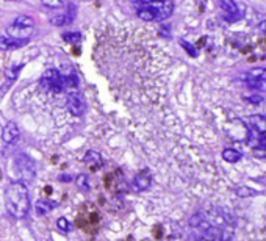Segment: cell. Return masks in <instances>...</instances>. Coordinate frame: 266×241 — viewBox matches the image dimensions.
<instances>
[{"label":"cell","mask_w":266,"mask_h":241,"mask_svg":"<svg viewBox=\"0 0 266 241\" xmlns=\"http://www.w3.org/2000/svg\"><path fill=\"white\" fill-rule=\"evenodd\" d=\"M77 14V7L74 4H69L66 7V11L61 13V14H55V16H52L50 17V22L53 25H57V27H61V25H66V24H70L74 21V17Z\"/></svg>","instance_id":"8992f818"},{"label":"cell","mask_w":266,"mask_h":241,"mask_svg":"<svg viewBox=\"0 0 266 241\" xmlns=\"http://www.w3.org/2000/svg\"><path fill=\"white\" fill-rule=\"evenodd\" d=\"M40 86L44 91L60 94V92L64 91V80H63L61 72H58L57 69H47L40 79Z\"/></svg>","instance_id":"277c9868"},{"label":"cell","mask_w":266,"mask_h":241,"mask_svg":"<svg viewBox=\"0 0 266 241\" xmlns=\"http://www.w3.org/2000/svg\"><path fill=\"white\" fill-rule=\"evenodd\" d=\"M83 160H85V163H86L88 166H91V168H93L94 171L99 169V168H102V163H103L100 154L96 152V151H88Z\"/></svg>","instance_id":"8fae6325"},{"label":"cell","mask_w":266,"mask_h":241,"mask_svg":"<svg viewBox=\"0 0 266 241\" xmlns=\"http://www.w3.org/2000/svg\"><path fill=\"white\" fill-rule=\"evenodd\" d=\"M150 185V177H144L143 174L135 179V187L139 190H147Z\"/></svg>","instance_id":"9a60e30c"},{"label":"cell","mask_w":266,"mask_h":241,"mask_svg":"<svg viewBox=\"0 0 266 241\" xmlns=\"http://www.w3.org/2000/svg\"><path fill=\"white\" fill-rule=\"evenodd\" d=\"M66 107L74 116H83L86 111V104L83 97L80 96V92H70L66 94Z\"/></svg>","instance_id":"5b68a950"},{"label":"cell","mask_w":266,"mask_h":241,"mask_svg":"<svg viewBox=\"0 0 266 241\" xmlns=\"http://www.w3.org/2000/svg\"><path fill=\"white\" fill-rule=\"evenodd\" d=\"M247 121H249L251 127L260 136L266 135V116H263V115H252Z\"/></svg>","instance_id":"30bf717a"},{"label":"cell","mask_w":266,"mask_h":241,"mask_svg":"<svg viewBox=\"0 0 266 241\" xmlns=\"http://www.w3.org/2000/svg\"><path fill=\"white\" fill-rule=\"evenodd\" d=\"M246 100H247V102H251V104L258 105V104H261V102H263V97H261V96H258V94H255V96H247V97H246Z\"/></svg>","instance_id":"ffe728a7"},{"label":"cell","mask_w":266,"mask_h":241,"mask_svg":"<svg viewBox=\"0 0 266 241\" xmlns=\"http://www.w3.org/2000/svg\"><path fill=\"white\" fill-rule=\"evenodd\" d=\"M57 203H52L49 200H38L36 202V212L38 215H46L47 212H50L52 209H55Z\"/></svg>","instance_id":"4fadbf2b"},{"label":"cell","mask_w":266,"mask_h":241,"mask_svg":"<svg viewBox=\"0 0 266 241\" xmlns=\"http://www.w3.org/2000/svg\"><path fill=\"white\" fill-rule=\"evenodd\" d=\"M28 41H21V40H14L10 36H0V50H14V49H21L27 44Z\"/></svg>","instance_id":"9c48e42d"},{"label":"cell","mask_w":266,"mask_h":241,"mask_svg":"<svg viewBox=\"0 0 266 241\" xmlns=\"http://www.w3.org/2000/svg\"><path fill=\"white\" fill-rule=\"evenodd\" d=\"M21 136V132H19V127L16 125V122H8L5 127H4V132H2V140L4 143L7 144H13L19 140Z\"/></svg>","instance_id":"ba28073f"},{"label":"cell","mask_w":266,"mask_h":241,"mask_svg":"<svg viewBox=\"0 0 266 241\" xmlns=\"http://www.w3.org/2000/svg\"><path fill=\"white\" fill-rule=\"evenodd\" d=\"M77 185L82 190H90V183H88V177L86 176H80L77 179Z\"/></svg>","instance_id":"ac0fdd59"},{"label":"cell","mask_w":266,"mask_h":241,"mask_svg":"<svg viewBox=\"0 0 266 241\" xmlns=\"http://www.w3.org/2000/svg\"><path fill=\"white\" fill-rule=\"evenodd\" d=\"M180 44H182V46H183V47H185V49L188 50V53H191V55H193V57H196V55H198L196 49H194V47H193L191 44H188L186 41H180Z\"/></svg>","instance_id":"44dd1931"},{"label":"cell","mask_w":266,"mask_h":241,"mask_svg":"<svg viewBox=\"0 0 266 241\" xmlns=\"http://www.w3.org/2000/svg\"><path fill=\"white\" fill-rule=\"evenodd\" d=\"M57 224H58V227H60L61 230H64V232H69V230H70V224H69V221H67L66 218H60V219L57 221Z\"/></svg>","instance_id":"d6986e66"},{"label":"cell","mask_w":266,"mask_h":241,"mask_svg":"<svg viewBox=\"0 0 266 241\" xmlns=\"http://www.w3.org/2000/svg\"><path fill=\"white\" fill-rule=\"evenodd\" d=\"M258 28H260L261 31H264V33H266V21H263V22H260V25H258Z\"/></svg>","instance_id":"603a6c76"},{"label":"cell","mask_w":266,"mask_h":241,"mask_svg":"<svg viewBox=\"0 0 266 241\" xmlns=\"http://www.w3.org/2000/svg\"><path fill=\"white\" fill-rule=\"evenodd\" d=\"M33 31H34V19L27 14L17 16L7 30L10 38L21 41H30V36L33 35Z\"/></svg>","instance_id":"3957f363"},{"label":"cell","mask_w":266,"mask_h":241,"mask_svg":"<svg viewBox=\"0 0 266 241\" xmlns=\"http://www.w3.org/2000/svg\"><path fill=\"white\" fill-rule=\"evenodd\" d=\"M5 207L13 218H25L30 212V194L24 182H11L5 188Z\"/></svg>","instance_id":"6da1fadb"},{"label":"cell","mask_w":266,"mask_h":241,"mask_svg":"<svg viewBox=\"0 0 266 241\" xmlns=\"http://www.w3.org/2000/svg\"><path fill=\"white\" fill-rule=\"evenodd\" d=\"M241 152H238L237 149H232V147H227V149L222 151V158L227 161V163H237L241 160Z\"/></svg>","instance_id":"7c38bea8"},{"label":"cell","mask_w":266,"mask_h":241,"mask_svg":"<svg viewBox=\"0 0 266 241\" xmlns=\"http://www.w3.org/2000/svg\"><path fill=\"white\" fill-rule=\"evenodd\" d=\"M249 88H252V89H258V91H266V82H257V83H252V85H249Z\"/></svg>","instance_id":"7402d4cb"},{"label":"cell","mask_w":266,"mask_h":241,"mask_svg":"<svg viewBox=\"0 0 266 241\" xmlns=\"http://www.w3.org/2000/svg\"><path fill=\"white\" fill-rule=\"evenodd\" d=\"M237 194L240 197H252V196H257V191L249 187H240L237 188Z\"/></svg>","instance_id":"e0dca14e"},{"label":"cell","mask_w":266,"mask_h":241,"mask_svg":"<svg viewBox=\"0 0 266 241\" xmlns=\"http://www.w3.org/2000/svg\"><path fill=\"white\" fill-rule=\"evenodd\" d=\"M221 10H224L227 14H240L238 11V5L235 2H229V0H224V2L219 4Z\"/></svg>","instance_id":"5bb4252c"},{"label":"cell","mask_w":266,"mask_h":241,"mask_svg":"<svg viewBox=\"0 0 266 241\" xmlns=\"http://www.w3.org/2000/svg\"><path fill=\"white\" fill-rule=\"evenodd\" d=\"M63 40H64L66 43H79V41L82 40V35L77 33V31H66V33L63 35Z\"/></svg>","instance_id":"2e32d148"},{"label":"cell","mask_w":266,"mask_h":241,"mask_svg":"<svg viewBox=\"0 0 266 241\" xmlns=\"http://www.w3.org/2000/svg\"><path fill=\"white\" fill-rule=\"evenodd\" d=\"M135 5L138 17L146 22L165 21L174 11V2H150V0H143V2H136Z\"/></svg>","instance_id":"7a4b0ae2"},{"label":"cell","mask_w":266,"mask_h":241,"mask_svg":"<svg viewBox=\"0 0 266 241\" xmlns=\"http://www.w3.org/2000/svg\"><path fill=\"white\" fill-rule=\"evenodd\" d=\"M240 80L244 82L247 86L257 82H266V67H252L249 71H246L244 74H241Z\"/></svg>","instance_id":"52a82bcc"}]
</instances>
